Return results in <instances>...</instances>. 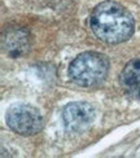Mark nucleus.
I'll list each match as a JSON object with an SVG mask.
<instances>
[{
    "label": "nucleus",
    "instance_id": "1",
    "mask_svg": "<svg viewBox=\"0 0 140 158\" xmlns=\"http://www.w3.org/2000/svg\"><path fill=\"white\" fill-rule=\"evenodd\" d=\"M90 25L93 34L108 44L126 42L135 26L131 13L116 2L100 3L92 12Z\"/></svg>",
    "mask_w": 140,
    "mask_h": 158
},
{
    "label": "nucleus",
    "instance_id": "2",
    "mask_svg": "<svg viewBox=\"0 0 140 158\" xmlns=\"http://www.w3.org/2000/svg\"><path fill=\"white\" fill-rule=\"evenodd\" d=\"M108 57L97 52L81 53L69 66L71 81L81 87H93L101 83L108 75Z\"/></svg>",
    "mask_w": 140,
    "mask_h": 158
},
{
    "label": "nucleus",
    "instance_id": "3",
    "mask_svg": "<svg viewBox=\"0 0 140 158\" xmlns=\"http://www.w3.org/2000/svg\"><path fill=\"white\" fill-rule=\"evenodd\" d=\"M6 124L19 135L31 136L42 130L43 119L34 106L28 104H16L6 111Z\"/></svg>",
    "mask_w": 140,
    "mask_h": 158
},
{
    "label": "nucleus",
    "instance_id": "4",
    "mask_svg": "<svg viewBox=\"0 0 140 158\" xmlns=\"http://www.w3.org/2000/svg\"><path fill=\"white\" fill-rule=\"evenodd\" d=\"M62 118L68 131L82 132L92 124L95 119V110L88 102H71L65 106Z\"/></svg>",
    "mask_w": 140,
    "mask_h": 158
},
{
    "label": "nucleus",
    "instance_id": "5",
    "mask_svg": "<svg viewBox=\"0 0 140 158\" xmlns=\"http://www.w3.org/2000/svg\"><path fill=\"white\" fill-rule=\"evenodd\" d=\"M119 83L126 94L140 98V58L130 61L122 70Z\"/></svg>",
    "mask_w": 140,
    "mask_h": 158
}]
</instances>
